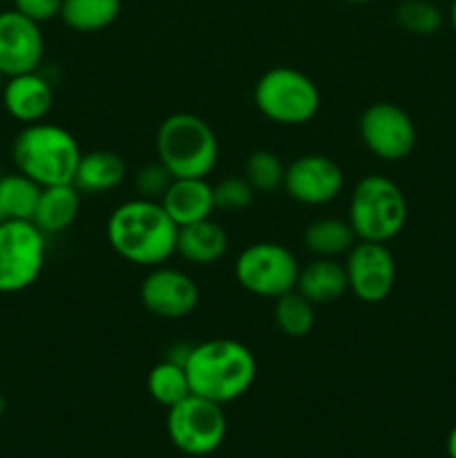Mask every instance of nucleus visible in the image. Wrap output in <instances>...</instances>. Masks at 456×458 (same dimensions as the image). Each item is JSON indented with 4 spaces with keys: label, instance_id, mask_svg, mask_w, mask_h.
I'll list each match as a JSON object with an SVG mask.
<instances>
[{
    "label": "nucleus",
    "instance_id": "nucleus-1",
    "mask_svg": "<svg viewBox=\"0 0 456 458\" xmlns=\"http://www.w3.org/2000/svg\"><path fill=\"white\" fill-rule=\"evenodd\" d=\"M177 233L179 226L161 201L143 197L116 206L106 226L110 249L125 262L146 268L161 267L177 253Z\"/></svg>",
    "mask_w": 456,
    "mask_h": 458
},
{
    "label": "nucleus",
    "instance_id": "nucleus-2",
    "mask_svg": "<svg viewBox=\"0 0 456 458\" xmlns=\"http://www.w3.org/2000/svg\"><path fill=\"white\" fill-rule=\"evenodd\" d=\"M186 374L195 396L208 398L217 405H228L253 387L258 360L240 340L213 338L192 344Z\"/></svg>",
    "mask_w": 456,
    "mask_h": 458
},
{
    "label": "nucleus",
    "instance_id": "nucleus-3",
    "mask_svg": "<svg viewBox=\"0 0 456 458\" xmlns=\"http://www.w3.org/2000/svg\"><path fill=\"white\" fill-rule=\"evenodd\" d=\"M80 155L74 134L49 121L22 125L12 143L13 168L43 188L74 182Z\"/></svg>",
    "mask_w": 456,
    "mask_h": 458
},
{
    "label": "nucleus",
    "instance_id": "nucleus-4",
    "mask_svg": "<svg viewBox=\"0 0 456 458\" xmlns=\"http://www.w3.org/2000/svg\"><path fill=\"white\" fill-rule=\"evenodd\" d=\"M156 159L173 177H208L219 161V141L208 121L192 112H174L156 128Z\"/></svg>",
    "mask_w": 456,
    "mask_h": 458
},
{
    "label": "nucleus",
    "instance_id": "nucleus-5",
    "mask_svg": "<svg viewBox=\"0 0 456 458\" xmlns=\"http://www.w3.org/2000/svg\"><path fill=\"white\" fill-rule=\"evenodd\" d=\"M410 215L405 192L384 174H365L349 199V224L358 240L389 244L402 233Z\"/></svg>",
    "mask_w": 456,
    "mask_h": 458
},
{
    "label": "nucleus",
    "instance_id": "nucleus-6",
    "mask_svg": "<svg viewBox=\"0 0 456 458\" xmlns=\"http://www.w3.org/2000/svg\"><path fill=\"white\" fill-rule=\"evenodd\" d=\"M253 101L259 114L277 125H304L320 112V89L295 67H271L258 79Z\"/></svg>",
    "mask_w": 456,
    "mask_h": 458
},
{
    "label": "nucleus",
    "instance_id": "nucleus-7",
    "mask_svg": "<svg viewBox=\"0 0 456 458\" xmlns=\"http://www.w3.org/2000/svg\"><path fill=\"white\" fill-rule=\"evenodd\" d=\"M47 259V235L27 219L0 222V293H21L40 277Z\"/></svg>",
    "mask_w": 456,
    "mask_h": 458
},
{
    "label": "nucleus",
    "instance_id": "nucleus-8",
    "mask_svg": "<svg viewBox=\"0 0 456 458\" xmlns=\"http://www.w3.org/2000/svg\"><path fill=\"white\" fill-rule=\"evenodd\" d=\"M300 276L298 258L277 242H255L235 259V280L246 293L277 300L295 289Z\"/></svg>",
    "mask_w": 456,
    "mask_h": 458
},
{
    "label": "nucleus",
    "instance_id": "nucleus-9",
    "mask_svg": "<svg viewBox=\"0 0 456 458\" xmlns=\"http://www.w3.org/2000/svg\"><path fill=\"white\" fill-rule=\"evenodd\" d=\"M170 443L188 456H208L222 447L228 423L224 405L190 394L173 405L165 416Z\"/></svg>",
    "mask_w": 456,
    "mask_h": 458
},
{
    "label": "nucleus",
    "instance_id": "nucleus-10",
    "mask_svg": "<svg viewBox=\"0 0 456 458\" xmlns=\"http://www.w3.org/2000/svg\"><path fill=\"white\" fill-rule=\"evenodd\" d=\"M360 141L380 161L407 159L416 148V125L401 106L389 101L371 103L358 121Z\"/></svg>",
    "mask_w": 456,
    "mask_h": 458
},
{
    "label": "nucleus",
    "instance_id": "nucleus-11",
    "mask_svg": "<svg viewBox=\"0 0 456 458\" xmlns=\"http://www.w3.org/2000/svg\"><path fill=\"white\" fill-rule=\"evenodd\" d=\"M349 291L365 304H380L396 284V259L387 244L358 240L344 259Z\"/></svg>",
    "mask_w": 456,
    "mask_h": 458
},
{
    "label": "nucleus",
    "instance_id": "nucleus-12",
    "mask_svg": "<svg viewBox=\"0 0 456 458\" xmlns=\"http://www.w3.org/2000/svg\"><path fill=\"white\" fill-rule=\"evenodd\" d=\"M139 298L152 316L161 320H182L199 304V286L188 273L161 264L143 277Z\"/></svg>",
    "mask_w": 456,
    "mask_h": 458
},
{
    "label": "nucleus",
    "instance_id": "nucleus-13",
    "mask_svg": "<svg viewBox=\"0 0 456 458\" xmlns=\"http://www.w3.org/2000/svg\"><path fill=\"white\" fill-rule=\"evenodd\" d=\"M286 195L302 206L331 204L344 188V173L326 155H302L286 165Z\"/></svg>",
    "mask_w": 456,
    "mask_h": 458
},
{
    "label": "nucleus",
    "instance_id": "nucleus-14",
    "mask_svg": "<svg viewBox=\"0 0 456 458\" xmlns=\"http://www.w3.org/2000/svg\"><path fill=\"white\" fill-rule=\"evenodd\" d=\"M45 56V38L38 22L16 9L0 12V76L36 72Z\"/></svg>",
    "mask_w": 456,
    "mask_h": 458
},
{
    "label": "nucleus",
    "instance_id": "nucleus-15",
    "mask_svg": "<svg viewBox=\"0 0 456 458\" xmlns=\"http://www.w3.org/2000/svg\"><path fill=\"white\" fill-rule=\"evenodd\" d=\"M3 107L13 121L22 125L47 119L54 107V88L38 70L9 76L0 88Z\"/></svg>",
    "mask_w": 456,
    "mask_h": 458
},
{
    "label": "nucleus",
    "instance_id": "nucleus-16",
    "mask_svg": "<svg viewBox=\"0 0 456 458\" xmlns=\"http://www.w3.org/2000/svg\"><path fill=\"white\" fill-rule=\"evenodd\" d=\"M161 206L179 228L204 222L215 213L213 186L206 177H174L161 197Z\"/></svg>",
    "mask_w": 456,
    "mask_h": 458
},
{
    "label": "nucleus",
    "instance_id": "nucleus-17",
    "mask_svg": "<svg viewBox=\"0 0 456 458\" xmlns=\"http://www.w3.org/2000/svg\"><path fill=\"white\" fill-rule=\"evenodd\" d=\"M295 291L316 307L335 302L349 291L344 262H338L335 258H313L300 268Z\"/></svg>",
    "mask_w": 456,
    "mask_h": 458
},
{
    "label": "nucleus",
    "instance_id": "nucleus-18",
    "mask_svg": "<svg viewBox=\"0 0 456 458\" xmlns=\"http://www.w3.org/2000/svg\"><path fill=\"white\" fill-rule=\"evenodd\" d=\"M228 250V233L226 228L213 217L204 222L188 224L177 233V255H182L186 262L197 267H210L219 262Z\"/></svg>",
    "mask_w": 456,
    "mask_h": 458
},
{
    "label": "nucleus",
    "instance_id": "nucleus-19",
    "mask_svg": "<svg viewBox=\"0 0 456 458\" xmlns=\"http://www.w3.org/2000/svg\"><path fill=\"white\" fill-rule=\"evenodd\" d=\"M125 174L128 165L121 155L112 150H92L80 155L72 183L79 188L80 195H103L119 188L125 182Z\"/></svg>",
    "mask_w": 456,
    "mask_h": 458
},
{
    "label": "nucleus",
    "instance_id": "nucleus-20",
    "mask_svg": "<svg viewBox=\"0 0 456 458\" xmlns=\"http://www.w3.org/2000/svg\"><path fill=\"white\" fill-rule=\"evenodd\" d=\"M80 210V192L74 183H58L40 191L31 222L45 235H58L76 222Z\"/></svg>",
    "mask_w": 456,
    "mask_h": 458
},
{
    "label": "nucleus",
    "instance_id": "nucleus-21",
    "mask_svg": "<svg viewBox=\"0 0 456 458\" xmlns=\"http://www.w3.org/2000/svg\"><path fill=\"white\" fill-rule=\"evenodd\" d=\"M304 246L316 258H335L347 255L358 237L353 233L349 219L340 217H317L304 228Z\"/></svg>",
    "mask_w": 456,
    "mask_h": 458
},
{
    "label": "nucleus",
    "instance_id": "nucleus-22",
    "mask_svg": "<svg viewBox=\"0 0 456 458\" xmlns=\"http://www.w3.org/2000/svg\"><path fill=\"white\" fill-rule=\"evenodd\" d=\"M121 0H63L61 21L79 34L103 31L119 18Z\"/></svg>",
    "mask_w": 456,
    "mask_h": 458
},
{
    "label": "nucleus",
    "instance_id": "nucleus-23",
    "mask_svg": "<svg viewBox=\"0 0 456 458\" xmlns=\"http://www.w3.org/2000/svg\"><path fill=\"white\" fill-rule=\"evenodd\" d=\"M146 387L152 401L156 405L165 407V410H170V407L177 405V403H182L183 398L192 394L186 367L168 360V358H164V360L152 367L150 374H148Z\"/></svg>",
    "mask_w": 456,
    "mask_h": 458
},
{
    "label": "nucleus",
    "instance_id": "nucleus-24",
    "mask_svg": "<svg viewBox=\"0 0 456 458\" xmlns=\"http://www.w3.org/2000/svg\"><path fill=\"white\" fill-rule=\"evenodd\" d=\"M40 191H43V186H38L34 179L25 177L18 170L16 173L0 174V206H3L4 219H27V222H31Z\"/></svg>",
    "mask_w": 456,
    "mask_h": 458
},
{
    "label": "nucleus",
    "instance_id": "nucleus-25",
    "mask_svg": "<svg viewBox=\"0 0 456 458\" xmlns=\"http://www.w3.org/2000/svg\"><path fill=\"white\" fill-rule=\"evenodd\" d=\"M273 320L275 327L289 338H304L311 334L316 325V304L308 302L298 291L280 295L273 304Z\"/></svg>",
    "mask_w": 456,
    "mask_h": 458
},
{
    "label": "nucleus",
    "instance_id": "nucleus-26",
    "mask_svg": "<svg viewBox=\"0 0 456 458\" xmlns=\"http://www.w3.org/2000/svg\"><path fill=\"white\" fill-rule=\"evenodd\" d=\"M286 165L282 164L280 157L271 150H253L244 161V174L241 177L250 183L255 192H271L280 191L284 183Z\"/></svg>",
    "mask_w": 456,
    "mask_h": 458
},
{
    "label": "nucleus",
    "instance_id": "nucleus-27",
    "mask_svg": "<svg viewBox=\"0 0 456 458\" xmlns=\"http://www.w3.org/2000/svg\"><path fill=\"white\" fill-rule=\"evenodd\" d=\"M396 22L414 36H432L441 30L443 12L432 0H402L396 7Z\"/></svg>",
    "mask_w": 456,
    "mask_h": 458
},
{
    "label": "nucleus",
    "instance_id": "nucleus-28",
    "mask_svg": "<svg viewBox=\"0 0 456 458\" xmlns=\"http://www.w3.org/2000/svg\"><path fill=\"white\" fill-rule=\"evenodd\" d=\"M215 210L222 213H240L246 210L255 199V191L244 177H226L213 186Z\"/></svg>",
    "mask_w": 456,
    "mask_h": 458
},
{
    "label": "nucleus",
    "instance_id": "nucleus-29",
    "mask_svg": "<svg viewBox=\"0 0 456 458\" xmlns=\"http://www.w3.org/2000/svg\"><path fill=\"white\" fill-rule=\"evenodd\" d=\"M173 179V173L156 159L150 161V164H143L137 170V174H134V188H137L139 197H143V199L161 201V197L168 191Z\"/></svg>",
    "mask_w": 456,
    "mask_h": 458
},
{
    "label": "nucleus",
    "instance_id": "nucleus-30",
    "mask_svg": "<svg viewBox=\"0 0 456 458\" xmlns=\"http://www.w3.org/2000/svg\"><path fill=\"white\" fill-rule=\"evenodd\" d=\"M61 7L63 0H13V9L38 25L61 16Z\"/></svg>",
    "mask_w": 456,
    "mask_h": 458
},
{
    "label": "nucleus",
    "instance_id": "nucleus-31",
    "mask_svg": "<svg viewBox=\"0 0 456 458\" xmlns=\"http://www.w3.org/2000/svg\"><path fill=\"white\" fill-rule=\"evenodd\" d=\"M445 447H447V456L456 458V425L450 429V434H447Z\"/></svg>",
    "mask_w": 456,
    "mask_h": 458
},
{
    "label": "nucleus",
    "instance_id": "nucleus-32",
    "mask_svg": "<svg viewBox=\"0 0 456 458\" xmlns=\"http://www.w3.org/2000/svg\"><path fill=\"white\" fill-rule=\"evenodd\" d=\"M450 25H452V30L456 31V0H452V4H450Z\"/></svg>",
    "mask_w": 456,
    "mask_h": 458
},
{
    "label": "nucleus",
    "instance_id": "nucleus-33",
    "mask_svg": "<svg viewBox=\"0 0 456 458\" xmlns=\"http://www.w3.org/2000/svg\"><path fill=\"white\" fill-rule=\"evenodd\" d=\"M344 3H351V4H365V3H371V0H344Z\"/></svg>",
    "mask_w": 456,
    "mask_h": 458
},
{
    "label": "nucleus",
    "instance_id": "nucleus-34",
    "mask_svg": "<svg viewBox=\"0 0 456 458\" xmlns=\"http://www.w3.org/2000/svg\"><path fill=\"white\" fill-rule=\"evenodd\" d=\"M3 414H4V398L3 394H0V419H3Z\"/></svg>",
    "mask_w": 456,
    "mask_h": 458
},
{
    "label": "nucleus",
    "instance_id": "nucleus-35",
    "mask_svg": "<svg viewBox=\"0 0 456 458\" xmlns=\"http://www.w3.org/2000/svg\"><path fill=\"white\" fill-rule=\"evenodd\" d=\"M0 222H4V213H3V206H0Z\"/></svg>",
    "mask_w": 456,
    "mask_h": 458
},
{
    "label": "nucleus",
    "instance_id": "nucleus-36",
    "mask_svg": "<svg viewBox=\"0 0 456 458\" xmlns=\"http://www.w3.org/2000/svg\"><path fill=\"white\" fill-rule=\"evenodd\" d=\"M0 174H3V173H0Z\"/></svg>",
    "mask_w": 456,
    "mask_h": 458
}]
</instances>
